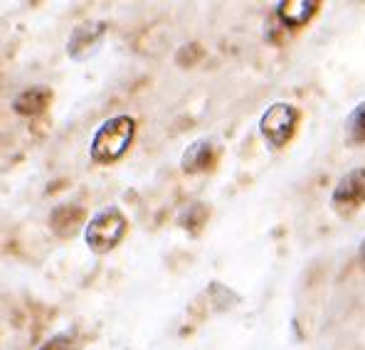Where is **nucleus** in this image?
Segmentation results:
<instances>
[{
	"mask_svg": "<svg viewBox=\"0 0 365 350\" xmlns=\"http://www.w3.org/2000/svg\"><path fill=\"white\" fill-rule=\"evenodd\" d=\"M82 346H84L82 331H79V328H72V331H64V333L52 336L40 350H82Z\"/></svg>",
	"mask_w": 365,
	"mask_h": 350,
	"instance_id": "9d476101",
	"label": "nucleus"
},
{
	"mask_svg": "<svg viewBox=\"0 0 365 350\" xmlns=\"http://www.w3.org/2000/svg\"><path fill=\"white\" fill-rule=\"evenodd\" d=\"M351 141L365 143V104L358 106L351 116Z\"/></svg>",
	"mask_w": 365,
	"mask_h": 350,
	"instance_id": "f8f14e48",
	"label": "nucleus"
},
{
	"mask_svg": "<svg viewBox=\"0 0 365 350\" xmlns=\"http://www.w3.org/2000/svg\"><path fill=\"white\" fill-rule=\"evenodd\" d=\"M106 35V23L101 20H84L69 32L67 40V55L72 59H87L96 47L101 45Z\"/></svg>",
	"mask_w": 365,
	"mask_h": 350,
	"instance_id": "20e7f679",
	"label": "nucleus"
},
{
	"mask_svg": "<svg viewBox=\"0 0 365 350\" xmlns=\"http://www.w3.org/2000/svg\"><path fill=\"white\" fill-rule=\"evenodd\" d=\"M128 232V220L119 207H104L84 227V242L94 254H109L123 242Z\"/></svg>",
	"mask_w": 365,
	"mask_h": 350,
	"instance_id": "f03ea898",
	"label": "nucleus"
},
{
	"mask_svg": "<svg viewBox=\"0 0 365 350\" xmlns=\"http://www.w3.org/2000/svg\"><path fill=\"white\" fill-rule=\"evenodd\" d=\"M55 99V91L47 84H32L25 87L23 91H18L13 99V111L20 116H40L47 111V106Z\"/></svg>",
	"mask_w": 365,
	"mask_h": 350,
	"instance_id": "0eeeda50",
	"label": "nucleus"
},
{
	"mask_svg": "<svg viewBox=\"0 0 365 350\" xmlns=\"http://www.w3.org/2000/svg\"><path fill=\"white\" fill-rule=\"evenodd\" d=\"M136 136V121L128 114L111 116L96 128L89 143V158L99 165H111L126 155Z\"/></svg>",
	"mask_w": 365,
	"mask_h": 350,
	"instance_id": "f257e3e1",
	"label": "nucleus"
},
{
	"mask_svg": "<svg viewBox=\"0 0 365 350\" xmlns=\"http://www.w3.org/2000/svg\"><path fill=\"white\" fill-rule=\"evenodd\" d=\"M299 118H302V111L297 106L279 101V104H272L264 111V116L259 121V131L272 148H284L294 138V133H297Z\"/></svg>",
	"mask_w": 365,
	"mask_h": 350,
	"instance_id": "7ed1b4c3",
	"label": "nucleus"
},
{
	"mask_svg": "<svg viewBox=\"0 0 365 350\" xmlns=\"http://www.w3.org/2000/svg\"><path fill=\"white\" fill-rule=\"evenodd\" d=\"M319 0H287L277 5V15L287 28H304L316 13H319Z\"/></svg>",
	"mask_w": 365,
	"mask_h": 350,
	"instance_id": "1a4fd4ad",
	"label": "nucleus"
},
{
	"mask_svg": "<svg viewBox=\"0 0 365 350\" xmlns=\"http://www.w3.org/2000/svg\"><path fill=\"white\" fill-rule=\"evenodd\" d=\"M207 215L210 212H207L205 205H200V202L190 205L187 212H185V217H182V227L190 230V232H200V227L207 222Z\"/></svg>",
	"mask_w": 365,
	"mask_h": 350,
	"instance_id": "9b49d317",
	"label": "nucleus"
},
{
	"mask_svg": "<svg viewBox=\"0 0 365 350\" xmlns=\"http://www.w3.org/2000/svg\"><path fill=\"white\" fill-rule=\"evenodd\" d=\"M220 160V146L215 141H207V138H200V141L190 143L185 148L180 158V168L185 170L187 175L195 173H207L217 165Z\"/></svg>",
	"mask_w": 365,
	"mask_h": 350,
	"instance_id": "39448f33",
	"label": "nucleus"
},
{
	"mask_svg": "<svg viewBox=\"0 0 365 350\" xmlns=\"http://www.w3.org/2000/svg\"><path fill=\"white\" fill-rule=\"evenodd\" d=\"M361 262H363V267H365V240H363V245H361Z\"/></svg>",
	"mask_w": 365,
	"mask_h": 350,
	"instance_id": "ddd939ff",
	"label": "nucleus"
},
{
	"mask_svg": "<svg viewBox=\"0 0 365 350\" xmlns=\"http://www.w3.org/2000/svg\"><path fill=\"white\" fill-rule=\"evenodd\" d=\"M84 207L74 202H64V205H57L55 210L50 212V230L55 232L57 237L62 240H69L79 232V227L84 225Z\"/></svg>",
	"mask_w": 365,
	"mask_h": 350,
	"instance_id": "6e6552de",
	"label": "nucleus"
},
{
	"mask_svg": "<svg viewBox=\"0 0 365 350\" xmlns=\"http://www.w3.org/2000/svg\"><path fill=\"white\" fill-rule=\"evenodd\" d=\"M331 200H334L338 210H346V212L361 207L365 202V168L351 170L348 175H343L338 180Z\"/></svg>",
	"mask_w": 365,
	"mask_h": 350,
	"instance_id": "423d86ee",
	"label": "nucleus"
}]
</instances>
